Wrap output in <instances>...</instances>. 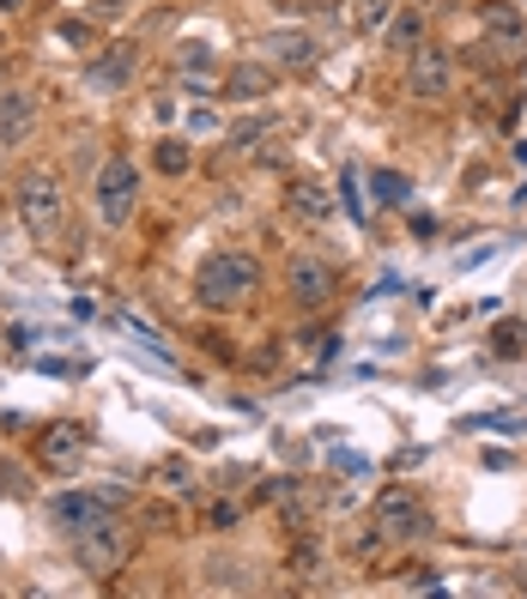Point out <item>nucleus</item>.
Here are the masks:
<instances>
[{
  "label": "nucleus",
  "instance_id": "a878e982",
  "mask_svg": "<svg viewBox=\"0 0 527 599\" xmlns=\"http://www.w3.org/2000/svg\"><path fill=\"white\" fill-rule=\"evenodd\" d=\"M522 352V327H497V357H515Z\"/></svg>",
  "mask_w": 527,
  "mask_h": 599
},
{
  "label": "nucleus",
  "instance_id": "a211bd4d",
  "mask_svg": "<svg viewBox=\"0 0 527 599\" xmlns=\"http://www.w3.org/2000/svg\"><path fill=\"white\" fill-rule=\"evenodd\" d=\"M400 13V0H352V25L364 37H383V25Z\"/></svg>",
  "mask_w": 527,
  "mask_h": 599
},
{
  "label": "nucleus",
  "instance_id": "393cba45",
  "mask_svg": "<svg viewBox=\"0 0 527 599\" xmlns=\"http://www.w3.org/2000/svg\"><path fill=\"white\" fill-rule=\"evenodd\" d=\"M188 133H195V140H212V133H219V109H212L207 97H200V104L188 109Z\"/></svg>",
  "mask_w": 527,
  "mask_h": 599
},
{
  "label": "nucleus",
  "instance_id": "1a4fd4ad",
  "mask_svg": "<svg viewBox=\"0 0 527 599\" xmlns=\"http://www.w3.org/2000/svg\"><path fill=\"white\" fill-rule=\"evenodd\" d=\"M261 55H267V67H285V73H309V67L321 61V43H316V31H304V25H285V31H267L261 37Z\"/></svg>",
  "mask_w": 527,
  "mask_h": 599
},
{
  "label": "nucleus",
  "instance_id": "7ed1b4c3",
  "mask_svg": "<svg viewBox=\"0 0 527 599\" xmlns=\"http://www.w3.org/2000/svg\"><path fill=\"white\" fill-rule=\"evenodd\" d=\"M73 557H80V569H92V575H116L121 563L133 557V527L121 521V515H104L97 527L73 533Z\"/></svg>",
  "mask_w": 527,
  "mask_h": 599
},
{
  "label": "nucleus",
  "instance_id": "bb28decb",
  "mask_svg": "<svg viewBox=\"0 0 527 599\" xmlns=\"http://www.w3.org/2000/svg\"><path fill=\"white\" fill-rule=\"evenodd\" d=\"M61 37H67V43H73V49H85V37H92V31H85V25H80V19H67V25H61Z\"/></svg>",
  "mask_w": 527,
  "mask_h": 599
},
{
  "label": "nucleus",
  "instance_id": "4468645a",
  "mask_svg": "<svg viewBox=\"0 0 527 599\" xmlns=\"http://www.w3.org/2000/svg\"><path fill=\"white\" fill-rule=\"evenodd\" d=\"M424 37H431V25H424V7H419V0H407V7H400V13L383 25V49H395V55H412Z\"/></svg>",
  "mask_w": 527,
  "mask_h": 599
},
{
  "label": "nucleus",
  "instance_id": "f3484780",
  "mask_svg": "<svg viewBox=\"0 0 527 599\" xmlns=\"http://www.w3.org/2000/svg\"><path fill=\"white\" fill-rule=\"evenodd\" d=\"M370 200L383 212H400V207H412V183L400 169H370Z\"/></svg>",
  "mask_w": 527,
  "mask_h": 599
},
{
  "label": "nucleus",
  "instance_id": "0eeeda50",
  "mask_svg": "<svg viewBox=\"0 0 527 599\" xmlns=\"http://www.w3.org/2000/svg\"><path fill=\"white\" fill-rule=\"evenodd\" d=\"M116 508H128V491H61V496H49V521L73 539L85 527H97L104 515H116Z\"/></svg>",
  "mask_w": 527,
  "mask_h": 599
},
{
  "label": "nucleus",
  "instance_id": "39448f33",
  "mask_svg": "<svg viewBox=\"0 0 527 599\" xmlns=\"http://www.w3.org/2000/svg\"><path fill=\"white\" fill-rule=\"evenodd\" d=\"M455 92V55L443 43H419L407 55V97L412 104H443Z\"/></svg>",
  "mask_w": 527,
  "mask_h": 599
},
{
  "label": "nucleus",
  "instance_id": "20e7f679",
  "mask_svg": "<svg viewBox=\"0 0 527 599\" xmlns=\"http://www.w3.org/2000/svg\"><path fill=\"white\" fill-rule=\"evenodd\" d=\"M92 195H97L104 224H116V231H121V224L133 219V207H140V164H133V157H104Z\"/></svg>",
  "mask_w": 527,
  "mask_h": 599
},
{
  "label": "nucleus",
  "instance_id": "2eb2a0df",
  "mask_svg": "<svg viewBox=\"0 0 527 599\" xmlns=\"http://www.w3.org/2000/svg\"><path fill=\"white\" fill-rule=\"evenodd\" d=\"M273 92V67L267 61H243L224 73V92L219 97H237V104H261V97Z\"/></svg>",
  "mask_w": 527,
  "mask_h": 599
},
{
  "label": "nucleus",
  "instance_id": "ddd939ff",
  "mask_svg": "<svg viewBox=\"0 0 527 599\" xmlns=\"http://www.w3.org/2000/svg\"><path fill=\"white\" fill-rule=\"evenodd\" d=\"M128 79H133V43H109V49L85 67V85H92V92H121Z\"/></svg>",
  "mask_w": 527,
  "mask_h": 599
},
{
  "label": "nucleus",
  "instance_id": "6e6552de",
  "mask_svg": "<svg viewBox=\"0 0 527 599\" xmlns=\"http://www.w3.org/2000/svg\"><path fill=\"white\" fill-rule=\"evenodd\" d=\"M285 297L297 303L304 315L328 309L333 303V261H321V255H297V261L285 267Z\"/></svg>",
  "mask_w": 527,
  "mask_h": 599
},
{
  "label": "nucleus",
  "instance_id": "4be33fe9",
  "mask_svg": "<svg viewBox=\"0 0 527 599\" xmlns=\"http://www.w3.org/2000/svg\"><path fill=\"white\" fill-rule=\"evenodd\" d=\"M285 569L291 575H304V582H309V575H321V545H316V539H297V545H291V557H285Z\"/></svg>",
  "mask_w": 527,
  "mask_h": 599
},
{
  "label": "nucleus",
  "instance_id": "f8f14e48",
  "mask_svg": "<svg viewBox=\"0 0 527 599\" xmlns=\"http://www.w3.org/2000/svg\"><path fill=\"white\" fill-rule=\"evenodd\" d=\"M37 116H43L37 92L7 85V92H0V145H25L31 133H37Z\"/></svg>",
  "mask_w": 527,
  "mask_h": 599
},
{
  "label": "nucleus",
  "instance_id": "b1692460",
  "mask_svg": "<svg viewBox=\"0 0 527 599\" xmlns=\"http://www.w3.org/2000/svg\"><path fill=\"white\" fill-rule=\"evenodd\" d=\"M159 479H164V491H171V496H195V472H188L183 460H164Z\"/></svg>",
  "mask_w": 527,
  "mask_h": 599
},
{
  "label": "nucleus",
  "instance_id": "9b49d317",
  "mask_svg": "<svg viewBox=\"0 0 527 599\" xmlns=\"http://www.w3.org/2000/svg\"><path fill=\"white\" fill-rule=\"evenodd\" d=\"M479 37H491L510 61H527V19L510 0H479Z\"/></svg>",
  "mask_w": 527,
  "mask_h": 599
},
{
  "label": "nucleus",
  "instance_id": "c756f323",
  "mask_svg": "<svg viewBox=\"0 0 527 599\" xmlns=\"http://www.w3.org/2000/svg\"><path fill=\"white\" fill-rule=\"evenodd\" d=\"M0 49H7V31H0Z\"/></svg>",
  "mask_w": 527,
  "mask_h": 599
},
{
  "label": "nucleus",
  "instance_id": "f257e3e1",
  "mask_svg": "<svg viewBox=\"0 0 527 599\" xmlns=\"http://www.w3.org/2000/svg\"><path fill=\"white\" fill-rule=\"evenodd\" d=\"M255 285H261V261L255 255H237V248H224V255H207L195 273V303L212 315H231L237 303L255 297Z\"/></svg>",
  "mask_w": 527,
  "mask_h": 599
},
{
  "label": "nucleus",
  "instance_id": "f03ea898",
  "mask_svg": "<svg viewBox=\"0 0 527 599\" xmlns=\"http://www.w3.org/2000/svg\"><path fill=\"white\" fill-rule=\"evenodd\" d=\"M13 200H19V224H25L37 243L61 236L67 207H61V183H55L49 169H25V176H19V188H13Z\"/></svg>",
  "mask_w": 527,
  "mask_h": 599
},
{
  "label": "nucleus",
  "instance_id": "9d476101",
  "mask_svg": "<svg viewBox=\"0 0 527 599\" xmlns=\"http://www.w3.org/2000/svg\"><path fill=\"white\" fill-rule=\"evenodd\" d=\"M85 443H92V431L73 424V418H61V424H49V431L37 436V467L43 472H73L85 460Z\"/></svg>",
  "mask_w": 527,
  "mask_h": 599
},
{
  "label": "nucleus",
  "instance_id": "aec40b11",
  "mask_svg": "<svg viewBox=\"0 0 527 599\" xmlns=\"http://www.w3.org/2000/svg\"><path fill=\"white\" fill-rule=\"evenodd\" d=\"M267 133H279V116H255L243 128H231V152H261Z\"/></svg>",
  "mask_w": 527,
  "mask_h": 599
},
{
  "label": "nucleus",
  "instance_id": "cd10ccee",
  "mask_svg": "<svg viewBox=\"0 0 527 599\" xmlns=\"http://www.w3.org/2000/svg\"><path fill=\"white\" fill-rule=\"evenodd\" d=\"M412 236H419V243H431V236H436V219H424V212H412Z\"/></svg>",
  "mask_w": 527,
  "mask_h": 599
},
{
  "label": "nucleus",
  "instance_id": "423d86ee",
  "mask_svg": "<svg viewBox=\"0 0 527 599\" xmlns=\"http://www.w3.org/2000/svg\"><path fill=\"white\" fill-rule=\"evenodd\" d=\"M370 521H376L383 539H419L424 527H431V515H424L412 484H388V491H376V503H370Z\"/></svg>",
  "mask_w": 527,
  "mask_h": 599
},
{
  "label": "nucleus",
  "instance_id": "c85d7f7f",
  "mask_svg": "<svg viewBox=\"0 0 527 599\" xmlns=\"http://www.w3.org/2000/svg\"><path fill=\"white\" fill-rule=\"evenodd\" d=\"M19 7H25V0H0V13H19Z\"/></svg>",
  "mask_w": 527,
  "mask_h": 599
},
{
  "label": "nucleus",
  "instance_id": "5701e85b",
  "mask_svg": "<svg viewBox=\"0 0 527 599\" xmlns=\"http://www.w3.org/2000/svg\"><path fill=\"white\" fill-rule=\"evenodd\" d=\"M207 527H212V533H231V527H243V503H231V496H212V503H207Z\"/></svg>",
  "mask_w": 527,
  "mask_h": 599
},
{
  "label": "nucleus",
  "instance_id": "dca6fc26",
  "mask_svg": "<svg viewBox=\"0 0 527 599\" xmlns=\"http://www.w3.org/2000/svg\"><path fill=\"white\" fill-rule=\"evenodd\" d=\"M285 207L297 212L304 224H321L333 212V195L316 183V176H297V183H285Z\"/></svg>",
  "mask_w": 527,
  "mask_h": 599
},
{
  "label": "nucleus",
  "instance_id": "6ab92c4d",
  "mask_svg": "<svg viewBox=\"0 0 527 599\" xmlns=\"http://www.w3.org/2000/svg\"><path fill=\"white\" fill-rule=\"evenodd\" d=\"M152 164H159V176H188V164H195L188 133H183V140H159V145H152Z\"/></svg>",
  "mask_w": 527,
  "mask_h": 599
},
{
  "label": "nucleus",
  "instance_id": "412c9836",
  "mask_svg": "<svg viewBox=\"0 0 527 599\" xmlns=\"http://www.w3.org/2000/svg\"><path fill=\"white\" fill-rule=\"evenodd\" d=\"M207 587H212V594H231V587H237V594H249V569H243V563H212V569H207Z\"/></svg>",
  "mask_w": 527,
  "mask_h": 599
}]
</instances>
